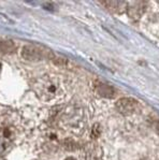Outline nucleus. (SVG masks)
Wrapping results in <instances>:
<instances>
[{
	"label": "nucleus",
	"instance_id": "1",
	"mask_svg": "<svg viewBox=\"0 0 159 160\" xmlns=\"http://www.w3.org/2000/svg\"><path fill=\"white\" fill-rule=\"evenodd\" d=\"M33 89L38 97L45 102L57 100L63 95L62 82L53 74H45L39 78L33 84Z\"/></svg>",
	"mask_w": 159,
	"mask_h": 160
},
{
	"label": "nucleus",
	"instance_id": "2",
	"mask_svg": "<svg viewBox=\"0 0 159 160\" xmlns=\"http://www.w3.org/2000/svg\"><path fill=\"white\" fill-rule=\"evenodd\" d=\"M16 135L17 132L13 124L8 122H0V156L8 152L13 147Z\"/></svg>",
	"mask_w": 159,
	"mask_h": 160
},
{
	"label": "nucleus",
	"instance_id": "3",
	"mask_svg": "<svg viewBox=\"0 0 159 160\" xmlns=\"http://www.w3.org/2000/svg\"><path fill=\"white\" fill-rule=\"evenodd\" d=\"M22 57L25 60L39 61L46 58H52L53 53L48 48L39 45H25L21 53Z\"/></svg>",
	"mask_w": 159,
	"mask_h": 160
},
{
	"label": "nucleus",
	"instance_id": "4",
	"mask_svg": "<svg viewBox=\"0 0 159 160\" xmlns=\"http://www.w3.org/2000/svg\"><path fill=\"white\" fill-rule=\"evenodd\" d=\"M116 109L124 115H131L141 110V104L132 98H123L116 102Z\"/></svg>",
	"mask_w": 159,
	"mask_h": 160
},
{
	"label": "nucleus",
	"instance_id": "5",
	"mask_svg": "<svg viewBox=\"0 0 159 160\" xmlns=\"http://www.w3.org/2000/svg\"><path fill=\"white\" fill-rule=\"evenodd\" d=\"M145 9H146V3L143 1L132 2V4L127 7V11H128L129 16L132 17L133 19L140 18Z\"/></svg>",
	"mask_w": 159,
	"mask_h": 160
},
{
	"label": "nucleus",
	"instance_id": "6",
	"mask_svg": "<svg viewBox=\"0 0 159 160\" xmlns=\"http://www.w3.org/2000/svg\"><path fill=\"white\" fill-rule=\"evenodd\" d=\"M96 90L101 97H104V98H113L115 95L114 88L107 84H103V83H100V84L97 86Z\"/></svg>",
	"mask_w": 159,
	"mask_h": 160
},
{
	"label": "nucleus",
	"instance_id": "7",
	"mask_svg": "<svg viewBox=\"0 0 159 160\" xmlns=\"http://www.w3.org/2000/svg\"><path fill=\"white\" fill-rule=\"evenodd\" d=\"M104 4H109L107 6L111 11L115 12V13H122L124 12V10L127 8L126 6V2H123V1H104L103 2Z\"/></svg>",
	"mask_w": 159,
	"mask_h": 160
},
{
	"label": "nucleus",
	"instance_id": "8",
	"mask_svg": "<svg viewBox=\"0 0 159 160\" xmlns=\"http://www.w3.org/2000/svg\"><path fill=\"white\" fill-rule=\"evenodd\" d=\"M14 43L10 40H0V53L9 54L14 51Z\"/></svg>",
	"mask_w": 159,
	"mask_h": 160
},
{
	"label": "nucleus",
	"instance_id": "9",
	"mask_svg": "<svg viewBox=\"0 0 159 160\" xmlns=\"http://www.w3.org/2000/svg\"><path fill=\"white\" fill-rule=\"evenodd\" d=\"M155 129H156V132H157V133L159 134V122H158V124H156Z\"/></svg>",
	"mask_w": 159,
	"mask_h": 160
},
{
	"label": "nucleus",
	"instance_id": "10",
	"mask_svg": "<svg viewBox=\"0 0 159 160\" xmlns=\"http://www.w3.org/2000/svg\"><path fill=\"white\" fill-rule=\"evenodd\" d=\"M66 160H75L74 158H72V157H69V158H67Z\"/></svg>",
	"mask_w": 159,
	"mask_h": 160
},
{
	"label": "nucleus",
	"instance_id": "11",
	"mask_svg": "<svg viewBox=\"0 0 159 160\" xmlns=\"http://www.w3.org/2000/svg\"><path fill=\"white\" fill-rule=\"evenodd\" d=\"M0 71H1V65H0Z\"/></svg>",
	"mask_w": 159,
	"mask_h": 160
},
{
	"label": "nucleus",
	"instance_id": "12",
	"mask_svg": "<svg viewBox=\"0 0 159 160\" xmlns=\"http://www.w3.org/2000/svg\"><path fill=\"white\" fill-rule=\"evenodd\" d=\"M0 160H4V159H2V158H0Z\"/></svg>",
	"mask_w": 159,
	"mask_h": 160
}]
</instances>
